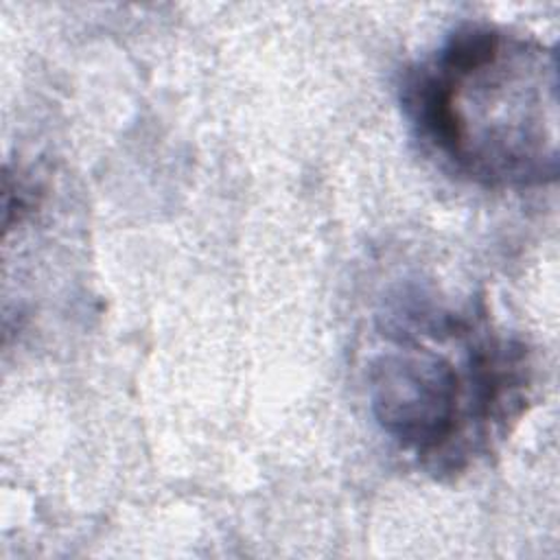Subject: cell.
I'll list each match as a JSON object with an SVG mask.
<instances>
[{
    "label": "cell",
    "instance_id": "obj_1",
    "mask_svg": "<svg viewBox=\"0 0 560 560\" xmlns=\"http://www.w3.org/2000/svg\"><path fill=\"white\" fill-rule=\"evenodd\" d=\"M365 387L378 431L413 466L457 479L527 413L536 359L481 302L407 289L378 315Z\"/></svg>",
    "mask_w": 560,
    "mask_h": 560
},
{
    "label": "cell",
    "instance_id": "obj_2",
    "mask_svg": "<svg viewBox=\"0 0 560 560\" xmlns=\"http://www.w3.org/2000/svg\"><path fill=\"white\" fill-rule=\"evenodd\" d=\"M398 101L416 140L475 186L527 190L558 177V59L525 31L455 26L402 72Z\"/></svg>",
    "mask_w": 560,
    "mask_h": 560
}]
</instances>
